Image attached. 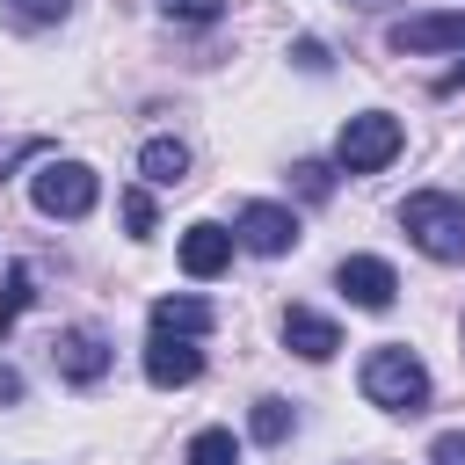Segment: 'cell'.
<instances>
[{
	"label": "cell",
	"instance_id": "7a4b0ae2",
	"mask_svg": "<svg viewBox=\"0 0 465 465\" xmlns=\"http://www.w3.org/2000/svg\"><path fill=\"white\" fill-rule=\"evenodd\" d=\"M400 232L429 254V262H465V203L443 189H414L400 203Z\"/></svg>",
	"mask_w": 465,
	"mask_h": 465
},
{
	"label": "cell",
	"instance_id": "7402d4cb",
	"mask_svg": "<svg viewBox=\"0 0 465 465\" xmlns=\"http://www.w3.org/2000/svg\"><path fill=\"white\" fill-rule=\"evenodd\" d=\"M291 58H298L305 73H327V44H320V36H298V44H291Z\"/></svg>",
	"mask_w": 465,
	"mask_h": 465
},
{
	"label": "cell",
	"instance_id": "6da1fadb",
	"mask_svg": "<svg viewBox=\"0 0 465 465\" xmlns=\"http://www.w3.org/2000/svg\"><path fill=\"white\" fill-rule=\"evenodd\" d=\"M363 400L371 407H385V414H421L429 407V363L407 349V341H378L371 356H363Z\"/></svg>",
	"mask_w": 465,
	"mask_h": 465
},
{
	"label": "cell",
	"instance_id": "e0dca14e",
	"mask_svg": "<svg viewBox=\"0 0 465 465\" xmlns=\"http://www.w3.org/2000/svg\"><path fill=\"white\" fill-rule=\"evenodd\" d=\"M0 7H7L15 22H29V29H44V22H58V15L73 7V0H0Z\"/></svg>",
	"mask_w": 465,
	"mask_h": 465
},
{
	"label": "cell",
	"instance_id": "2e32d148",
	"mask_svg": "<svg viewBox=\"0 0 465 465\" xmlns=\"http://www.w3.org/2000/svg\"><path fill=\"white\" fill-rule=\"evenodd\" d=\"M182 458L189 465H240V443H232V429H196Z\"/></svg>",
	"mask_w": 465,
	"mask_h": 465
},
{
	"label": "cell",
	"instance_id": "277c9868",
	"mask_svg": "<svg viewBox=\"0 0 465 465\" xmlns=\"http://www.w3.org/2000/svg\"><path fill=\"white\" fill-rule=\"evenodd\" d=\"M29 196H36L44 218H87L94 196H102V174H94L87 160H44V167L29 174Z\"/></svg>",
	"mask_w": 465,
	"mask_h": 465
},
{
	"label": "cell",
	"instance_id": "5bb4252c",
	"mask_svg": "<svg viewBox=\"0 0 465 465\" xmlns=\"http://www.w3.org/2000/svg\"><path fill=\"white\" fill-rule=\"evenodd\" d=\"M29 298H36V276H29V262H7V283H0V334L29 312Z\"/></svg>",
	"mask_w": 465,
	"mask_h": 465
},
{
	"label": "cell",
	"instance_id": "9a60e30c",
	"mask_svg": "<svg viewBox=\"0 0 465 465\" xmlns=\"http://www.w3.org/2000/svg\"><path fill=\"white\" fill-rule=\"evenodd\" d=\"M247 429H254V443H283V436L298 429V414H291V400H254Z\"/></svg>",
	"mask_w": 465,
	"mask_h": 465
},
{
	"label": "cell",
	"instance_id": "3957f363",
	"mask_svg": "<svg viewBox=\"0 0 465 465\" xmlns=\"http://www.w3.org/2000/svg\"><path fill=\"white\" fill-rule=\"evenodd\" d=\"M400 145H407L400 116L363 109V116H349V124H341V138H334V167H341V174H378V167H392V153H400Z\"/></svg>",
	"mask_w": 465,
	"mask_h": 465
},
{
	"label": "cell",
	"instance_id": "9c48e42d",
	"mask_svg": "<svg viewBox=\"0 0 465 465\" xmlns=\"http://www.w3.org/2000/svg\"><path fill=\"white\" fill-rule=\"evenodd\" d=\"M182 276H196V283H211L225 262H232V232L225 225H211V218H196V225H182Z\"/></svg>",
	"mask_w": 465,
	"mask_h": 465
},
{
	"label": "cell",
	"instance_id": "4fadbf2b",
	"mask_svg": "<svg viewBox=\"0 0 465 465\" xmlns=\"http://www.w3.org/2000/svg\"><path fill=\"white\" fill-rule=\"evenodd\" d=\"M138 174H145L153 189L189 182V145H182V138H145V145H138Z\"/></svg>",
	"mask_w": 465,
	"mask_h": 465
},
{
	"label": "cell",
	"instance_id": "ba28073f",
	"mask_svg": "<svg viewBox=\"0 0 465 465\" xmlns=\"http://www.w3.org/2000/svg\"><path fill=\"white\" fill-rule=\"evenodd\" d=\"M400 58L407 51H465V7L458 15H407V22H392V36H385Z\"/></svg>",
	"mask_w": 465,
	"mask_h": 465
},
{
	"label": "cell",
	"instance_id": "d6986e66",
	"mask_svg": "<svg viewBox=\"0 0 465 465\" xmlns=\"http://www.w3.org/2000/svg\"><path fill=\"white\" fill-rule=\"evenodd\" d=\"M124 225H131V240L153 232V196H145V189H124Z\"/></svg>",
	"mask_w": 465,
	"mask_h": 465
},
{
	"label": "cell",
	"instance_id": "5b68a950",
	"mask_svg": "<svg viewBox=\"0 0 465 465\" xmlns=\"http://www.w3.org/2000/svg\"><path fill=\"white\" fill-rule=\"evenodd\" d=\"M232 247H247V254H262V262L291 254V247H298V218H291V203H240V218H232Z\"/></svg>",
	"mask_w": 465,
	"mask_h": 465
},
{
	"label": "cell",
	"instance_id": "ffe728a7",
	"mask_svg": "<svg viewBox=\"0 0 465 465\" xmlns=\"http://www.w3.org/2000/svg\"><path fill=\"white\" fill-rule=\"evenodd\" d=\"M160 7H167L174 22H218V15H225V0H160Z\"/></svg>",
	"mask_w": 465,
	"mask_h": 465
},
{
	"label": "cell",
	"instance_id": "cb8c5ba5",
	"mask_svg": "<svg viewBox=\"0 0 465 465\" xmlns=\"http://www.w3.org/2000/svg\"><path fill=\"white\" fill-rule=\"evenodd\" d=\"M458 87H465V65H450V73L436 80V94H458Z\"/></svg>",
	"mask_w": 465,
	"mask_h": 465
},
{
	"label": "cell",
	"instance_id": "44dd1931",
	"mask_svg": "<svg viewBox=\"0 0 465 465\" xmlns=\"http://www.w3.org/2000/svg\"><path fill=\"white\" fill-rule=\"evenodd\" d=\"M429 465H465V436H458V429H443V436L429 443Z\"/></svg>",
	"mask_w": 465,
	"mask_h": 465
},
{
	"label": "cell",
	"instance_id": "30bf717a",
	"mask_svg": "<svg viewBox=\"0 0 465 465\" xmlns=\"http://www.w3.org/2000/svg\"><path fill=\"white\" fill-rule=\"evenodd\" d=\"M283 349H298L305 363H327V356L341 349V327H334L327 312H312V305H291V312H283Z\"/></svg>",
	"mask_w": 465,
	"mask_h": 465
},
{
	"label": "cell",
	"instance_id": "d4e9b609",
	"mask_svg": "<svg viewBox=\"0 0 465 465\" xmlns=\"http://www.w3.org/2000/svg\"><path fill=\"white\" fill-rule=\"evenodd\" d=\"M356 7H385V0H356Z\"/></svg>",
	"mask_w": 465,
	"mask_h": 465
},
{
	"label": "cell",
	"instance_id": "8992f818",
	"mask_svg": "<svg viewBox=\"0 0 465 465\" xmlns=\"http://www.w3.org/2000/svg\"><path fill=\"white\" fill-rule=\"evenodd\" d=\"M334 283H341V298H349V305H363V312H385V305L400 298V276H392V262H385V254H341Z\"/></svg>",
	"mask_w": 465,
	"mask_h": 465
},
{
	"label": "cell",
	"instance_id": "603a6c76",
	"mask_svg": "<svg viewBox=\"0 0 465 465\" xmlns=\"http://www.w3.org/2000/svg\"><path fill=\"white\" fill-rule=\"evenodd\" d=\"M0 400H22V371H7V363H0Z\"/></svg>",
	"mask_w": 465,
	"mask_h": 465
},
{
	"label": "cell",
	"instance_id": "7c38bea8",
	"mask_svg": "<svg viewBox=\"0 0 465 465\" xmlns=\"http://www.w3.org/2000/svg\"><path fill=\"white\" fill-rule=\"evenodd\" d=\"M211 305L203 298H153V334H182V341H203L211 334Z\"/></svg>",
	"mask_w": 465,
	"mask_h": 465
},
{
	"label": "cell",
	"instance_id": "8fae6325",
	"mask_svg": "<svg viewBox=\"0 0 465 465\" xmlns=\"http://www.w3.org/2000/svg\"><path fill=\"white\" fill-rule=\"evenodd\" d=\"M51 356H58V371H65L73 385H94V378L109 371V341H102L94 327H65V334L51 341Z\"/></svg>",
	"mask_w": 465,
	"mask_h": 465
},
{
	"label": "cell",
	"instance_id": "52a82bcc",
	"mask_svg": "<svg viewBox=\"0 0 465 465\" xmlns=\"http://www.w3.org/2000/svg\"><path fill=\"white\" fill-rule=\"evenodd\" d=\"M145 378H153L160 392L196 385V378H203V349H196V341H182V334H153V341H145Z\"/></svg>",
	"mask_w": 465,
	"mask_h": 465
},
{
	"label": "cell",
	"instance_id": "ac0fdd59",
	"mask_svg": "<svg viewBox=\"0 0 465 465\" xmlns=\"http://www.w3.org/2000/svg\"><path fill=\"white\" fill-rule=\"evenodd\" d=\"M291 182H298V196H312V203H320V196L334 189V174H327L320 160H298V167H291Z\"/></svg>",
	"mask_w": 465,
	"mask_h": 465
}]
</instances>
